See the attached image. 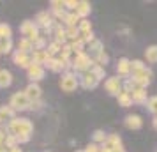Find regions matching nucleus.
<instances>
[{"mask_svg":"<svg viewBox=\"0 0 157 152\" xmlns=\"http://www.w3.org/2000/svg\"><path fill=\"white\" fill-rule=\"evenodd\" d=\"M7 134H13V136H20V134H32L34 131V124L30 119L27 117H14L13 120L7 122Z\"/></svg>","mask_w":157,"mask_h":152,"instance_id":"f257e3e1","label":"nucleus"},{"mask_svg":"<svg viewBox=\"0 0 157 152\" xmlns=\"http://www.w3.org/2000/svg\"><path fill=\"white\" fill-rule=\"evenodd\" d=\"M71 71L76 72V74H83V72L90 71L92 69V65L95 64L94 62V58H90V55L86 53V51H83V53H78V55H74V57L71 58Z\"/></svg>","mask_w":157,"mask_h":152,"instance_id":"f03ea898","label":"nucleus"},{"mask_svg":"<svg viewBox=\"0 0 157 152\" xmlns=\"http://www.w3.org/2000/svg\"><path fill=\"white\" fill-rule=\"evenodd\" d=\"M79 87V78L76 72L72 71H67V72H62V78H60V88L64 92H74L76 88Z\"/></svg>","mask_w":157,"mask_h":152,"instance_id":"7ed1b4c3","label":"nucleus"},{"mask_svg":"<svg viewBox=\"0 0 157 152\" xmlns=\"http://www.w3.org/2000/svg\"><path fill=\"white\" fill-rule=\"evenodd\" d=\"M9 106L14 110L16 113H18V111H27L29 106H30V101H29V97L25 95L23 90H18V92H14V94L11 95V99H9Z\"/></svg>","mask_w":157,"mask_h":152,"instance_id":"20e7f679","label":"nucleus"},{"mask_svg":"<svg viewBox=\"0 0 157 152\" xmlns=\"http://www.w3.org/2000/svg\"><path fill=\"white\" fill-rule=\"evenodd\" d=\"M20 34H21L25 39H29V41L34 43L37 37H41V30H39V27H37L34 21L27 20V21H23L21 25H20Z\"/></svg>","mask_w":157,"mask_h":152,"instance_id":"39448f33","label":"nucleus"},{"mask_svg":"<svg viewBox=\"0 0 157 152\" xmlns=\"http://www.w3.org/2000/svg\"><path fill=\"white\" fill-rule=\"evenodd\" d=\"M152 76H154V72H152V69L150 67H147L145 71L141 72H136V74H131L129 78L134 81V85L136 87H140V88H147L150 85V81H152Z\"/></svg>","mask_w":157,"mask_h":152,"instance_id":"423d86ee","label":"nucleus"},{"mask_svg":"<svg viewBox=\"0 0 157 152\" xmlns=\"http://www.w3.org/2000/svg\"><path fill=\"white\" fill-rule=\"evenodd\" d=\"M104 88H106V92L109 95L118 97V94L122 92V80L118 76H109V78L104 80Z\"/></svg>","mask_w":157,"mask_h":152,"instance_id":"0eeeda50","label":"nucleus"},{"mask_svg":"<svg viewBox=\"0 0 157 152\" xmlns=\"http://www.w3.org/2000/svg\"><path fill=\"white\" fill-rule=\"evenodd\" d=\"M46 76V69L44 65H39V64H32L27 69V78L30 80V83H39Z\"/></svg>","mask_w":157,"mask_h":152,"instance_id":"6e6552de","label":"nucleus"},{"mask_svg":"<svg viewBox=\"0 0 157 152\" xmlns=\"http://www.w3.org/2000/svg\"><path fill=\"white\" fill-rule=\"evenodd\" d=\"M79 87H83L85 90H92V88H97V85H99V80L94 76L90 71L83 72V74H79Z\"/></svg>","mask_w":157,"mask_h":152,"instance_id":"1a4fd4ad","label":"nucleus"},{"mask_svg":"<svg viewBox=\"0 0 157 152\" xmlns=\"http://www.w3.org/2000/svg\"><path fill=\"white\" fill-rule=\"evenodd\" d=\"M13 62H14L18 67H23V69H29L32 65V57L30 53H23L20 50H14L13 51Z\"/></svg>","mask_w":157,"mask_h":152,"instance_id":"9d476101","label":"nucleus"},{"mask_svg":"<svg viewBox=\"0 0 157 152\" xmlns=\"http://www.w3.org/2000/svg\"><path fill=\"white\" fill-rule=\"evenodd\" d=\"M72 13L78 16L79 20H88V16L92 13V6H90V2H86V0H78L76 9H74Z\"/></svg>","mask_w":157,"mask_h":152,"instance_id":"9b49d317","label":"nucleus"},{"mask_svg":"<svg viewBox=\"0 0 157 152\" xmlns=\"http://www.w3.org/2000/svg\"><path fill=\"white\" fill-rule=\"evenodd\" d=\"M25 92V95L29 97V101H39L41 97H43V88H41V85L39 83H29L27 85V88L23 90Z\"/></svg>","mask_w":157,"mask_h":152,"instance_id":"f8f14e48","label":"nucleus"},{"mask_svg":"<svg viewBox=\"0 0 157 152\" xmlns=\"http://www.w3.org/2000/svg\"><path fill=\"white\" fill-rule=\"evenodd\" d=\"M117 76L118 78H129L131 76V60L125 57H122L117 62Z\"/></svg>","mask_w":157,"mask_h":152,"instance_id":"ddd939ff","label":"nucleus"},{"mask_svg":"<svg viewBox=\"0 0 157 152\" xmlns=\"http://www.w3.org/2000/svg\"><path fill=\"white\" fill-rule=\"evenodd\" d=\"M124 124H125V127H127V129L138 131V129H141V127H143V119L140 115H136V113H131V115L125 117Z\"/></svg>","mask_w":157,"mask_h":152,"instance_id":"4468645a","label":"nucleus"},{"mask_svg":"<svg viewBox=\"0 0 157 152\" xmlns=\"http://www.w3.org/2000/svg\"><path fill=\"white\" fill-rule=\"evenodd\" d=\"M131 99H132V104H147L148 101V95H147V88H140L136 87L132 92H131Z\"/></svg>","mask_w":157,"mask_h":152,"instance_id":"2eb2a0df","label":"nucleus"},{"mask_svg":"<svg viewBox=\"0 0 157 152\" xmlns=\"http://www.w3.org/2000/svg\"><path fill=\"white\" fill-rule=\"evenodd\" d=\"M30 57H32V64H39V65H44L51 58L46 50H34L30 53Z\"/></svg>","mask_w":157,"mask_h":152,"instance_id":"dca6fc26","label":"nucleus"},{"mask_svg":"<svg viewBox=\"0 0 157 152\" xmlns=\"http://www.w3.org/2000/svg\"><path fill=\"white\" fill-rule=\"evenodd\" d=\"M44 69H50L51 72H64V64L58 57H51L46 64H44Z\"/></svg>","mask_w":157,"mask_h":152,"instance_id":"f3484780","label":"nucleus"},{"mask_svg":"<svg viewBox=\"0 0 157 152\" xmlns=\"http://www.w3.org/2000/svg\"><path fill=\"white\" fill-rule=\"evenodd\" d=\"M53 36H55V41L58 44H65L67 43V34H65V27H62V23L57 21L55 25V32H53Z\"/></svg>","mask_w":157,"mask_h":152,"instance_id":"a211bd4d","label":"nucleus"},{"mask_svg":"<svg viewBox=\"0 0 157 152\" xmlns=\"http://www.w3.org/2000/svg\"><path fill=\"white\" fill-rule=\"evenodd\" d=\"M13 83V72L9 69H0V88H7Z\"/></svg>","mask_w":157,"mask_h":152,"instance_id":"6ab92c4d","label":"nucleus"},{"mask_svg":"<svg viewBox=\"0 0 157 152\" xmlns=\"http://www.w3.org/2000/svg\"><path fill=\"white\" fill-rule=\"evenodd\" d=\"M16 117V111L9 104H4V106H0V119L6 122V120H13Z\"/></svg>","mask_w":157,"mask_h":152,"instance_id":"aec40b11","label":"nucleus"},{"mask_svg":"<svg viewBox=\"0 0 157 152\" xmlns=\"http://www.w3.org/2000/svg\"><path fill=\"white\" fill-rule=\"evenodd\" d=\"M13 48H14L13 39H0V55H9V53H13Z\"/></svg>","mask_w":157,"mask_h":152,"instance_id":"412c9836","label":"nucleus"},{"mask_svg":"<svg viewBox=\"0 0 157 152\" xmlns=\"http://www.w3.org/2000/svg\"><path fill=\"white\" fill-rule=\"evenodd\" d=\"M145 58L150 64H157V44H152L145 50Z\"/></svg>","mask_w":157,"mask_h":152,"instance_id":"4be33fe9","label":"nucleus"},{"mask_svg":"<svg viewBox=\"0 0 157 152\" xmlns=\"http://www.w3.org/2000/svg\"><path fill=\"white\" fill-rule=\"evenodd\" d=\"M16 48H18L20 51H23V53H32V51H34L32 41H29V39H25V37H21V39L18 41V44H16Z\"/></svg>","mask_w":157,"mask_h":152,"instance_id":"5701e85b","label":"nucleus"},{"mask_svg":"<svg viewBox=\"0 0 157 152\" xmlns=\"http://www.w3.org/2000/svg\"><path fill=\"white\" fill-rule=\"evenodd\" d=\"M117 101H118V106H122V108H129V106H132V99H131V94L124 92V90H122L120 94H118Z\"/></svg>","mask_w":157,"mask_h":152,"instance_id":"b1692460","label":"nucleus"},{"mask_svg":"<svg viewBox=\"0 0 157 152\" xmlns=\"http://www.w3.org/2000/svg\"><path fill=\"white\" fill-rule=\"evenodd\" d=\"M69 46H71L72 55H78V53H83V51H85L86 44L83 43V39L79 37V39H76V41H71V43H69Z\"/></svg>","mask_w":157,"mask_h":152,"instance_id":"393cba45","label":"nucleus"},{"mask_svg":"<svg viewBox=\"0 0 157 152\" xmlns=\"http://www.w3.org/2000/svg\"><path fill=\"white\" fill-rule=\"evenodd\" d=\"M62 23H65V29H69V27H78L79 18H78L76 14H74V13H67Z\"/></svg>","mask_w":157,"mask_h":152,"instance_id":"a878e982","label":"nucleus"},{"mask_svg":"<svg viewBox=\"0 0 157 152\" xmlns=\"http://www.w3.org/2000/svg\"><path fill=\"white\" fill-rule=\"evenodd\" d=\"M90 72H92L94 76L97 78V80H104L106 78V67H102V65H97V64H94L92 65V69H90Z\"/></svg>","mask_w":157,"mask_h":152,"instance_id":"bb28decb","label":"nucleus"},{"mask_svg":"<svg viewBox=\"0 0 157 152\" xmlns=\"http://www.w3.org/2000/svg\"><path fill=\"white\" fill-rule=\"evenodd\" d=\"M60 50H62V44H58L57 41H53L46 46V51H48V55L50 57H58L60 55Z\"/></svg>","mask_w":157,"mask_h":152,"instance_id":"cd10ccee","label":"nucleus"},{"mask_svg":"<svg viewBox=\"0 0 157 152\" xmlns=\"http://www.w3.org/2000/svg\"><path fill=\"white\" fill-rule=\"evenodd\" d=\"M102 50H104V44H102V41H99V39H94L92 43L88 44V51H90L92 55H97V53H101Z\"/></svg>","mask_w":157,"mask_h":152,"instance_id":"c85d7f7f","label":"nucleus"},{"mask_svg":"<svg viewBox=\"0 0 157 152\" xmlns=\"http://www.w3.org/2000/svg\"><path fill=\"white\" fill-rule=\"evenodd\" d=\"M94 62L97 65H102V67H106V64L109 62V57H108V53L104 50L101 51V53H97V55H94Z\"/></svg>","mask_w":157,"mask_h":152,"instance_id":"c756f323","label":"nucleus"},{"mask_svg":"<svg viewBox=\"0 0 157 152\" xmlns=\"http://www.w3.org/2000/svg\"><path fill=\"white\" fill-rule=\"evenodd\" d=\"M147 69V65H145V62L143 60H131V74H136V72H141Z\"/></svg>","mask_w":157,"mask_h":152,"instance_id":"7c9ffc66","label":"nucleus"},{"mask_svg":"<svg viewBox=\"0 0 157 152\" xmlns=\"http://www.w3.org/2000/svg\"><path fill=\"white\" fill-rule=\"evenodd\" d=\"M106 133H104V131L102 129H95L92 133V140H94V143H97V145H102L104 143V142H106Z\"/></svg>","mask_w":157,"mask_h":152,"instance_id":"2f4dec72","label":"nucleus"},{"mask_svg":"<svg viewBox=\"0 0 157 152\" xmlns=\"http://www.w3.org/2000/svg\"><path fill=\"white\" fill-rule=\"evenodd\" d=\"M13 37V29L7 23H0V39H11Z\"/></svg>","mask_w":157,"mask_h":152,"instance_id":"473e14b6","label":"nucleus"},{"mask_svg":"<svg viewBox=\"0 0 157 152\" xmlns=\"http://www.w3.org/2000/svg\"><path fill=\"white\" fill-rule=\"evenodd\" d=\"M78 30H79L81 36H83V34H88V32H92V23L88 21V20H79Z\"/></svg>","mask_w":157,"mask_h":152,"instance_id":"72a5a7b5","label":"nucleus"},{"mask_svg":"<svg viewBox=\"0 0 157 152\" xmlns=\"http://www.w3.org/2000/svg\"><path fill=\"white\" fill-rule=\"evenodd\" d=\"M60 58H64V60H71L72 57V51H71V46H69V43L62 44V50H60V55H58Z\"/></svg>","mask_w":157,"mask_h":152,"instance_id":"f704fd0d","label":"nucleus"},{"mask_svg":"<svg viewBox=\"0 0 157 152\" xmlns=\"http://www.w3.org/2000/svg\"><path fill=\"white\" fill-rule=\"evenodd\" d=\"M65 34H67V39H71V41H76V39L81 37L78 27H69V29H65Z\"/></svg>","mask_w":157,"mask_h":152,"instance_id":"c9c22d12","label":"nucleus"},{"mask_svg":"<svg viewBox=\"0 0 157 152\" xmlns=\"http://www.w3.org/2000/svg\"><path fill=\"white\" fill-rule=\"evenodd\" d=\"M147 110H148L150 113L157 115V95H152V97H148V101H147Z\"/></svg>","mask_w":157,"mask_h":152,"instance_id":"e433bc0d","label":"nucleus"},{"mask_svg":"<svg viewBox=\"0 0 157 152\" xmlns=\"http://www.w3.org/2000/svg\"><path fill=\"white\" fill-rule=\"evenodd\" d=\"M32 46H34V50H46V46H48V43H46V37H44V36L37 37L36 41L32 43Z\"/></svg>","mask_w":157,"mask_h":152,"instance_id":"4c0bfd02","label":"nucleus"},{"mask_svg":"<svg viewBox=\"0 0 157 152\" xmlns=\"http://www.w3.org/2000/svg\"><path fill=\"white\" fill-rule=\"evenodd\" d=\"M134 88H136L134 81L131 80V78H125V81L122 83V90H124V92H127V94H131V92H132Z\"/></svg>","mask_w":157,"mask_h":152,"instance_id":"58836bf2","label":"nucleus"},{"mask_svg":"<svg viewBox=\"0 0 157 152\" xmlns=\"http://www.w3.org/2000/svg\"><path fill=\"white\" fill-rule=\"evenodd\" d=\"M6 147L7 149H13V147H18V142H16V136H13V134H7L6 136Z\"/></svg>","mask_w":157,"mask_h":152,"instance_id":"ea45409f","label":"nucleus"},{"mask_svg":"<svg viewBox=\"0 0 157 152\" xmlns=\"http://www.w3.org/2000/svg\"><path fill=\"white\" fill-rule=\"evenodd\" d=\"M43 106H44L43 99H39V101H32V103H30L29 110H30V111H39V110H43Z\"/></svg>","mask_w":157,"mask_h":152,"instance_id":"a19ab883","label":"nucleus"},{"mask_svg":"<svg viewBox=\"0 0 157 152\" xmlns=\"http://www.w3.org/2000/svg\"><path fill=\"white\" fill-rule=\"evenodd\" d=\"M83 152H101V145H97V143H88L85 147V149H83Z\"/></svg>","mask_w":157,"mask_h":152,"instance_id":"79ce46f5","label":"nucleus"},{"mask_svg":"<svg viewBox=\"0 0 157 152\" xmlns=\"http://www.w3.org/2000/svg\"><path fill=\"white\" fill-rule=\"evenodd\" d=\"M76 4H78V0H64V7L69 9L71 13L76 9Z\"/></svg>","mask_w":157,"mask_h":152,"instance_id":"37998d69","label":"nucleus"},{"mask_svg":"<svg viewBox=\"0 0 157 152\" xmlns=\"http://www.w3.org/2000/svg\"><path fill=\"white\" fill-rule=\"evenodd\" d=\"M81 39H83V43H85V44H90L94 39H95V36H94V32H88V34H83Z\"/></svg>","mask_w":157,"mask_h":152,"instance_id":"c03bdc74","label":"nucleus"},{"mask_svg":"<svg viewBox=\"0 0 157 152\" xmlns=\"http://www.w3.org/2000/svg\"><path fill=\"white\" fill-rule=\"evenodd\" d=\"M30 138H32V134H20V136H16V142H18V145L27 143V142H30Z\"/></svg>","mask_w":157,"mask_h":152,"instance_id":"a18cd8bd","label":"nucleus"},{"mask_svg":"<svg viewBox=\"0 0 157 152\" xmlns=\"http://www.w3.org/2000/svg\"><path fill=\"white\" fill-rule=\"evenodd\" d=\"M50 6H51V9H62V7H64V0H51Z\"/></svg>","mask_w":157,"mask_h":152,"instance_id":"49530a36","label":"nucleus"},{"mask_svg":"<svg viewBox=\"0 0 157 152\" xmlns=\"http://www.w3.org/2000/svg\"><path fill=\"white\" fill-rule=\"evenodd\" d=\"M6 136H7V131L4 129V127H0V145L6 143Z\"/></svg>","mask_w":157,"mask_h":152,"instance_id":"de8ad7c7","label":"nucleus"},{"mask_svg":"<svg viewBox=\"0 0 157 152\" xmlns=\"http://www.w3.org/2000/svg\"><path fill=\"white\" fill-rule=\"evenodd\" d=\"M9 152H23V150L20 149V145H18V147H13V149H9Z\"/></svg>","mask_w":157,"mask_h":152,"instance_id":"09e8293b","label":"nucleus"},{"mask_svg":"<svg viewBox=\"0 0 157 152\" xmlns=\"http://www.w3.org/2000/svg\"><path fill=\"white\" fill-rule=\"evenodd\" d=\"M152 126L157 129V115H154V120H152Z\"/></svg>","mask_w":157,"mask_h":152,"instance_id":"8fccbe9b","label":"nucleus"},{"mask_svg":"<svg viewBox=\"0 0 157 152\" xmlns=\"http://www.w3.org/2000/svg\"><path fill=\"white\" fill-rule=\"evenodd\" d=\"M0 152H9V149L6 145H0Z\"/></svg>","mask_w":157,"mask_h":152,"instance_id":"3c124183","label":"nucleus"},{"mask_svg":"<svg viewBox=\"0 0 157 152\" xmlns=\"http://www.w3.org/2000/svg\"><path fill=\"white\" fill-rule=\"evenodd\" d=\"M2 126H4V120H2V119H0V127H2Z\"/></svg>","mask_w":157,"mask_h":152,"instance_id":"603ef678","label":"nucleus"},{"mask_svg":"<svg viewBox=\"0 0 157 152\" xmlns=\"http://www.w3.org/2000/svg\"><path fill=\"white\" fill-rule=\"evenodd\" d=\"M76 152H83V150H76Z\"/></svg>","mask_w":157,"mask_h":152,"instance_id":"864d4df0","label":"nucleus"}]
</instances>
